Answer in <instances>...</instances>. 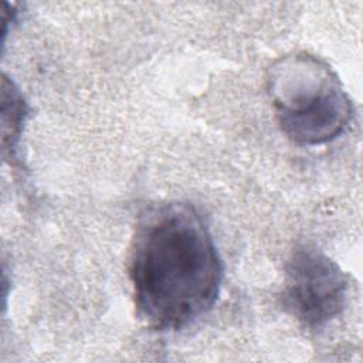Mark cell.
<instances>
[{"mask_svg":"<svg viewBox=\"0 0 363 363\" xmlns=\"http://www.w3.org/2000/svg\"><path fill=\"white\" fill-rule=\"evenodd\" d=\"M128 274L138 315L156 330H177L213 308L223 264L196 207L170 201L140 214Z\"/></svg>","mask_w":363,"mask_h":363,"instance_id":"obj_1","label":"cell"},{"mask_svg":"<svg viewBox=\"0 0 363 363\" xmlns=\"http://www.w3.org/2000/svg\"><path fill=\"white\" fill-rule=\"evenodd\" d=\"M267 82L278 123L292 142L323 145L350 125L352 101L337 74L319 57L285 55L269 68Z\"/></svg>","mask_w":363,"mask_h":363,"instance_id":"obj_2","label":"cell"},{"mask_svg":"<svg viewBox=\"0 0 363 363\" xmlns=\"http://www.w3.org/2000/svg\"><path fill=\"white\" fill-rule=\"evenodd\" d=\"M347 277L320 250L301 245L291 254L282 289L288 313L309 328H320L335 319L347 296Z\"/></svg>","mask_w":363,"mask_h":363,"instance_id":"obj_3","label":"cell"}]
</instances>
